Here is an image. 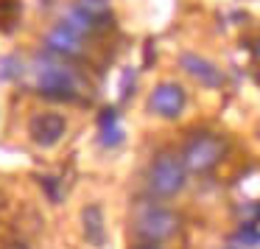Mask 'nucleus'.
I'll return each instance as SVG.
<instances>
[{
  "mask_svg": "<svg viewBox=\"0 0 260 249\" xmlns=\"http://www.w3.org/2000/svg\"><path fill=\"white\" fill-rule=\"evenodd\" d=\"M182 215L162 204H137L132 213V235L140 243H162L179 235Z\"/></svg>",
  "mask_w": 260,
  "mask_h": 249,
  "instance_id": "f257e3e1",
  "label": "nucleus"
},
{
  "mask_svg": "<svg viewBox=\"0 0 260 249\" xmlns=\"http://www.w3.org/2000/svg\"><path fill=\"white\" fill-rule=\"evenodd\" d=\"M34 79H37V90L40 96L45 98H53V101H76L79 98V90H81V81L76 76L73 68L51 56H40L34 65Z\"/></svg>",
  "mask_w": 260,
  "mask_h": 249,
  "instance_id": "f03ea898",
  "label": "nucleus"
},
{
  "mask_svg": "<svg viewBox=\"0 0 260 249\" xmlns=\"http://www.w3.org/2000/svg\"><path fill=\"white\" fill-rule=\"evenodd\" d=\"M187 182V171L182 165V157H176L174 151H159L154 157L151 168H148V191L159 199H171L176 193H182Z\"/></svg>",
  "mask_w": 260,
  "mask_h": 249,
  "instance_id": "7ed1b4c3",
  "label": "nucleus"
},
{
  "mask_svg": "<svg viewBox=\"0 0 260 249\" xmlns=\"http://www.w3.org/2000/svg\"><path fill=\"white\" fill-rule=\"evenodd\" d=\"M226 140L218 135H196L182 148V165L190 174H207L224 160Z\"/></svg>",
  "mask_w": 260,
  "mask_h": 249,
  "instance_id": "20e7f679",
  "label": "nucleus"
},
{
  "mask_svg": "<svg viewBox=\"0 0 260 249\" xmlns=\"http://www.w3.org/2000/svg\"><path fill=\"white\" fill-rule=\"evenodd\" d=\"M187 104V92L182 84H176V81H162V84H157L151 90V96H148V112L157 115V118L162 120H174L182 115V109H185Z\"/></svg>",
  "mask_w": 260,
  "mask_h": 249,
  "instance_id": "39448f33",
  "label": "nucleus"
},
{
  "mask_svg": "<svg viewBox=\"0 0 260 249\" xmlns=\"http://www.w3.org/2000/svg\"><path fill=\"white\" fill-rule=\"evenodd\" d=\"M68 132V120L59 112H37L28 120V137L40 148H53Z\"/></svg>",
  "mask_w": 260,
  "mask_h": 249,
  "instance_id": "423d86ee",
  "label": "nucleus"
},
{
  "mask_svg": "<svg viewBox=\"0 0 260 249\" xmlns=\"http://www.w3.org/2000/svg\"><path fill=\"white\" fill-rule=\"evenodd\" d=\"M179 65H182V70H185L190 79H196L199 84H204V87H213L215 90V87L224 84V70H221L215 62H210V59L199 56V53H193V51L182 53Z\"/></svg>",
  "mask_w": 260,
  "mask_h": 249,
  "instance_id": "0eeeda50",
  "label": "nucleus"
},
{
  "mask_svg": "<svg viewBox=\"0 0 260 249\" xmlns=\"http://www.w3.org/2000/svg\"><path fill=\"white\" fill-rule=\"evenodd\" d=\"M45 45L53 56H81L84 51V37H79L76 31H70L68 25H53L45 37Z\"/></svg>",
  "mask_w": 260,
  "mask_h": 249,
  "instance_id": "6e6552de",
  "label": "nucleus"
},
{
  "mask_svg": "<svg viewBox=\"0 0 260 249\" xmlns=\"http://www.w3.org/2000/svg\"><path fill=\"white\" fill-rule=\"evenodd\" d=\"M81 232H84L87 243L101 249L107 243V224H104V210L101 204H87L81 210Z\"/></svg>",
  "mask_w": 260,
  "mask_h": 249,
  "instance_id": "1a4fd4ad",
  "label": "nucleus"
},
{
  "mask_svg": "<svg viewBox=\"0 0 260 249\" xmlns=\"http://www.w3.org/2000/svg\"><path fill=\"white\" fill-rule=\"evenodd\" d=\"M73 9L79 14H84L87 20H92L98 28H101V23H107V17H109V0H76Z\"/></svg>",
  "mask_w": 260,
  "mask_h": 249,
  "instance_id": "9d476101",
  "label": "nucleus"
},
{
  "mask_svg": "<svg viewBox=\"0 0 260 249\" xmlns=\"http://www.w3.org/2000/svg\"><path fill=\"white\" fill-rule=\"evenodd\" d=\"M120 143H123V132H120L115 123L104 126V132H101V146L115 148V146H120Z\"/></svg>",
  "mask_w": 260,
  "mask_h": 249,
  "instance_id": "9b49d317",
  "label": "nucleus"
},
{
  "mask_svg": "<svg viewBox=\"0 0 260 249\" xmlns=\"http://www.w3.org/2000/svg\"><path fill=\"white\" fill-rule=\"evenodd\" d=\"M238 241L241 243H246V246H260V232L254 230V227H243L241 232H238Z\"/></svg>",
  "mask_w": 260,
  "mask_h": 249,
  "instance_id": "f8f14e48",
  "label": "nucleus"
},
{
  "mask_svg": "<svg viewBox=\"0 0 260 249\" xmlns=\"http://www.w3.org/2000/svg\"><path fill=\"white\" fill-rule=\"evenodd\" d=\"M6 249H31V246L23 241H12V243H6Z\"/></svg>",
  "mask_w": 260,
  "mask_h": 249,
  "instance_id": "ddd939ff",
  "label": "nucleus"
},
{
  "mask_svg": "<svg viewBox=\"0 0 260 249\" xmlns=\"http://www.w3.org/2000/svg\"><path fill=\"white\" fill-rule=\"evenodd\" d=\"M135 249H162V246H159V243H137Z\"/></svg>",
  "mask_w": 260,
  "mask_h": 249,
  "instance_id": "4468645a",
  "label": "nucleus"
},
{
  "mask_svg": "<svg viewBox=\"0 0 260 249\" xmlns=\"http://www.w3.org/2000/svg\"><path fill=\"white\" fill-rule=\"evenodd\" d=\"M254 53H257V56H260V40H257V45H254Z\"/></svg>",
  "mask_w": 260,
  "mask_h": 249,
  "instance_id": "2eb2a0df",
  "label": "nucleus"
},
{
  "mask_svg": "<svg viewBox=\"0 0 260 249\" xmlns=\"http://www.w3.org/2000/svg\"><path fill=\"white\" fill-rule=\"evenodd\" d=\"M226 249H238V246H226Z\"/></svg>",
  "mask_w": 260,
  "mask_h": 249,
  "instance_id": "dca6fc26",
  "label": "nucleus"
}]
</instances>
